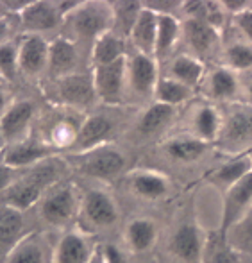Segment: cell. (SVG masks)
I'll return each mask as SVG.
<instances>
[{"label":"cell","instance_id":"cell-1","mask_svg":"<svg viewBox=\"0 0 252 263\" xmlns=\"http://www.w3.org/2000/svg\"><path fill=\"white\" fill-rule=\"evenodd\" d=\"M65 168L66 161H63L57 154L43 159L20 174V177L0 195V201L6 208L16 211L32 208L36 202L42 201L47 190L59 183Z\"/></svg>","mask_w":252,"mask_h":263},{"label":"cell","instance_id":"cell-2","mask_svg":"<svg viewBox=\"0 0 252 263\" xmlns=\"http://www.w3.org/2000/svg\"><path fill=\"white\" fill-rule=\"evenodd\" d=\"M222 117V129L215 145L231 158L252 154V107L243 102L227 104Z\"/></svg>","mask_w":252,"mask_h":263},{"label":"cell","instance_id":"cell-3","mask_svg":"<svg viewBox=\"0 0 252 263\" xmlns=\"http://www.w3.org/2000/svg\"><path fill=\"white\" fill-rule=\"evenodd\" d=\"M65 27L68 29L70 42H91L111 31V4L109 2H81V6L65 18Z\"/></svg>","mask_w":252,"mask_h":263},{"label":"cell","instance_id":"cell-4","mask_svg":"<svg viewBox=\"0 0 252 263\" xmlns=\"http://www.w3.org/2000/svg\"><path fill=\"white\" fill-rule=\"evenodd\" d=\"M118 217L120 215H118L117 202H114L113 195L107 194L106 190L93 188V190H88L81 199V210L77 220L83 226L81 231H84L86 235L113 228L118 222Z\"/></svg>","mask_w":252,"mask_h":263},{"label":"cell","instance_id":"cell-5","mask_svg":"<svg viewBox=\"0 0 252 263\" xmlns=\"http://www.w3.org/2000/svg\"><path fill=\"white\" fill-rule=\"evenodd\" d=\"M81 199L83 195L73 184H55L42 197V218L50 226L65 228L79 217Z\"/></svg>","mask_w":252,"mask_h":263},{"label":"cell","instance_id":"cell-6","mask_svg":"<svg viewBox=\"0 0 252 263\" xmlns=\"http://www.w3.org/2000/svg\"><path fill=\"white\" fill-rule=\"evenodd\" d=\"M72 161L84 176L104 181L114 179L125 168V156L120 149H117L111 143H106V145H101L83 154H73Z\"/></svg>","mask_w":252,"mask_h":263},{"label":"cell","instance_id":"cell-7","mask_svg":"<svg viewBox=\"0 0 252 263\" xmlns=\"http://www.w3.org/2000/svg\"><path fill=\"white\" fill-rule=\"evenodd\" d=\"M95 95L106 106H120L127 88V55L111 65L95 66L91 72Z\"/></svg>","mask_w":252,"mask_h":263},{"label":"cell","instance_id":"cell-8","mask_svg":"<svg viewBox=\"0 0 252 263\" xmlns=\"http://www.w3.org/2000/svg\"><path fill=\"white\" fill-rule=\"evenodd\" d=\"M52 97H55L57 104L73 111L88 109L97 101L91 76L79 72L52 81Z\"/></svg>","mask_w":252,"mask_h":263},{"label":"cell","instance_id":"cell-9","mask_svg":"<svg viewBox=\"0 0 252 263\" xmlns=\"http://www.w3.org/2000/svg\"><path fill=\"white\" fill-rule=\"evenodd\" d=\"M242 76L232 72L224 65L211 66L206 70V76L199 91L204 95L207 102H224V104H235L242 99Z\"/></svg>","mask_w":252,"mask_h":263},{"label":"cell","instance_id":"cell-10","mask_svg":"<svg viewBox=\"0 0 252 263\" xmlns=\"http://www.w3.org/2000/svg\"><path fill=\"white\" fill-rule=\"evenodd\" d=\"M252 210V170L242 179L225 188L220 211V233H227Z\"/></svg>","mask_w":252,"mask_h":263},{"label":"cell","instance_id":"cell-11","mask_svg":"<svg viewBox=\"0 0 252 263\" xmlns=\"http://www.w3.org/2000/svg\"><path fill=\"white\" fill-rule=\"evenodd\" d=\"M159 77V63L156 58L140 52L127 55V88L136 97H154Z\"/></svg>","mask_w":252,"mask_h":263},{"label":"cell","instance_id":"cell-12","mask_svg":"<svg viewBox=\"0 0 252 263\" xmlns=\"http://www.w3.org/2000/svg\"><path fill=\"white\" fill-rule=\"evenodd\" d=\"M0 154H2L0 161L4 165L20 170V168H31L36 163L55 156V149L49 145L45 140L27 136V138L20 140V142L7 143Z\"/></svg>","mask_w":252,"mask_h":263},{"label":"cell","instance_id":"cell-13","mask_svg":"<svg viewBox=\"0 0 252 263\" xmlns=\"http://www.w3.org/2000/svg\"><path fill=\"white\" fill-rule=\"evenodd\" d=\"M220 36V32L201 20H191V18L181 20V40L188 47L186 54L193 55L204 63L218 50Z\"/></svg>","mask_w":252,"mask_h":263},{"label":"cell","instance_id":"cell-14","mask_svg":"<svg viewBox=\"0 0 252 263\" xmlns=\"http://www.w3.org/2000/svg\"><path fill=\"white\" fill-rule=\"evenodd\" d=\"M114 131V120L104 113H91L84 117L81 124L79 135H77L75 143L72 145L70 153L83 154L91 149H97L101 145H106L109 136Z\"/></svg>","mask_w":252,"mask_h":263},{"label":"cell","instance_id":"cell-15","mask_svg":"<svg viewBox=\"0 0 252 263\" xmlns=\"http://www.w3.org/2000/svg\"><path fill=\"white\" fill-rule=\"evenodd\" d=\"M206 235L195 222H184L173 231L170 251L181 263H201Z\"/></svg>","mask_w":252,"mask_h":263},{"label":"cell","instance_id":"cell-16","mask_svg":"<svg viewBox=\"0 0 252 263\" xmlns=\"http://www.w3.org/2000/svg\"><path fill=\"white\" fill-rule=\"evenodd\" d=\"M50 42L40 34H25L18 43V65L20 72L29 77H36L49 70Z\"/></svg>","mask_w":252,"mask_h":263},{"label":"cell","instance_id":"cell-17","mask_svg":"<svg viewBox=\"0 0 252 263\" xmlns=\"http://www.w3.org/2000/svg\"><path fill=\"white\" fill-rule=\"evenodd\" d=\"M36 106L32 101H16L0 117V136L7 143L25 140L29 136V125L34 117Z\"/></svg>","mask_w":252,"mask_h":263},{"label":"cell","instance_id":"cell-18","mask_svg":"<svg viewBox=\"0 0 252 263\" xmlns=\"http://www.w3.org/2000/svg\"><path fill=\"white\" fill-rule=\"evenodd\" d=\"M222 118H224L222 117V111L213 102H199L191 109L190 118H188V125H190V133L188 135L195 136V138L204 143L215 145L222 129Z\"/></svg>","mask_w":252,"mask_h":263},{"label":"cell","instance_id":"cell-19","mask_svg":"<svg viewBox=\"0 0 252 263\" xmlns=\"http://www.w3.org/2000/svg\"><path fill=\"white\" fill-rule=\"evenodd\" d=\"M20 24L27 34H40L43 36L45 32L55 29L59 24H63V18L59 14L55 2H47V0H36L29 2L27 7L22 11Z\"/></svg>","mask_w":252,"mask_h":263},{"label":"cell","instance_id":"cell-20","mask_svg":"<svg viewBox=\"0 0 252 263\" xmlns=\"http://www.w3.org/2000/svg\"><path fill=\"white\" fill-rule=\"evenodd\" d=\"M99 246H93L91 236L81 229L68 231L61 236L52 253V263H88L97 251Z\"/></svg>","mask_w":252,"mask_h":263},{"label":"cell","instance_id":"cell-21","mask_svg":"<svg viewBox=\"0 0 252 263\" xmlns=\"http://www.w3.org/2000/svg\"><path fill=\"white\" fill-rule=\"evenodd\" d=\"M6 263H52L49 242L40 233L22 236L13 243Z\"/></svg>","mask_w":252,"mask_h":263},{"label":"cell","instance_id":"cell-22","mask_svg":"<svg viewBox=\"0 0 252 263\" xmlns=\"http://www.w3.org/2000/svg\"><path fill=\"white\" fill-rule=\"evenodd\" d=\"M77 63H79V50L77 43L70 42L65 36L52 40L50 42V54H49V72L54 79L66 77L77 73Z\"/></svg>","mask_w":252,"mask_h":263},{"label":"cell","instance_id":"cell-23","mask_svg":"<svg viewBox=\"0 0 252 263\" xmlns=\"http://www.w3.org/2000/svg\"><path fill=\"white\" fill-rule=\"evenodd\" d=\"M206 70L207 68L204 61L186 52H181L170 58L166 77H172V79L179 81V83L186 84V86L193 88L195 91H199L204 76H206Z\"/></svg>","mask_w":252,"mask_h":263},{"label":"cell","instance_id":"cell-24","mask_svg":"<svg viewBox=\"0 0 252 263\" xmlns=\"http://www.w3.org/2000/svg\"><path fill=\"white\" fill-rule=\"evenodd\" d=\"M176 117H177L176 107L161 104V102H152L142 113V117H140L136 131H138V135L145 136V138L163 135L173 124Z\"/></svg>","mask_w":252,"mask_h":263},{"label":"cell","instance_id":"cell-25","mask_svg":"<svg viewBox=\"0 0 252 263\" xmlns=\"http://www.w3.org/2000/svg\"><path fill=\"white\" fill-rule=\"evenodd\" d=\"M129 186L132 194L142 199H161L170 192V181L158 170H134L129 174Z\"/></svg>","mask_w":252,"mask_h":263},{"label":"cell","instance_id":"cell-26","mask_svg":"<svg viewBox=\"0 0 252 263\" xmlns=\"http://www.w3.org/2000/svg\"><path fill=\"white\" fill-rule=\"evenodd\" d=\"M156 34H158V14L143 6L142 14H140L136 25L132 27L131 36H129V42L134 47V52L154 58Z\"/></svg>","mask_w":252,"mask_h":263},{"label":"cell","instance_id":"cell-27","mask_svg":"<svg viewBox=\"0 0 252 263\" xmlns=\"http://www.w3.org/2000/svg\"><path fill=\"white\" fill-rule=\"evenodd\" d=\"M127 55V42L120 36H117L113 31L104 32L102 36H99L93 43H91V65L95 66H104L111 65V63L124 59Z\"/></svg>","mask_w":252,"mask_h":263},{"label":"cell","instance_id":"cell-28","mask_svg":"<svg viewBox=\"0 0 252 263\" xmlns=\"http://www.w3.org/2000/svg\"><path fill=\"white\" fill-rule=\"evenodd\" d=\"M181 42V22L172 14H158V34H156L154 58L159 61L172 58Z\"/></svg>","mask_w":252,"mask_h":263},{"label":"cell","instance_id":"cell-29","mask_svg":"<svg viewBox=\"0 0 252 263\" xmlns=\"http://www.w3.org/2000/svg\"><path fill=\"white\" fill-rule=\"evenodd\" d=\"M209 149H211L209 143H204L191 135L168 138L163 143V151L166 153V156L176 159V161H179V163L199 161L201 158L206 156V153Z\"/></svg>","mask_w":252,"mask_h":263},{"label":"cell","instance_id":"cell-30","mask_svg":"<svg viewBox=\"0 0 252 263\" xmlns=\"http://www.w3.org/2000/svg\"><path fill=\"white\" fill-rule=\"evenodd\" d=\"M158 240V226L147 217L132 218L125 228V242L132 253H147Z\"/></svg>","mask_w":252,"mask_h":263},{"label":"cell","instance_id":"cell-31","mask_svg":"<svg viewBox=\"0 0 252 263\" xmlns=\"http://www.w3.org/2000/svg\"><path fill=\"white\" fill-rule=\"evenodd\" d=\"M111 4V31L117 36L129 42V36L132 32V27L138 22L140 14L143 11V2H109Z\"/></svg>","mask_w":252,"mask_h":263},{"label":"cell","instance_id":"cell-32","mask_svg":"<svg viewBox=\"0 0 252 263\" xmlns=\"http://www.w3.org/2000/svg\"><path fill=\"white\" fill-rule=\"evenodd\" d=\"M197 91L193 88L186 86V84L179 83V81L172 79V77L161 76L159 77V83L156 86V102H161V104L172 106L177 109V106H184L186 102H190L195 97Z\"/></svg>","mask_w":252,"mask_h":263},{"label":"cell","instance_id":"cell-33","mask_svg":"<svg viewBox=\"0 0 252 263\" xmlns=\"http://www.w3.org/2000/svg\"><path fill=\"white\" fill-rule=\"evenodd\" d=\"M201 263H242V256L229 243L224 233L217 231L206 236Z\"/></svg>","mask_w":252,"mask_h":263},{"label":"cell","instance_id":"cell-34","mask_svg":"<svg viewBox=\"0 0 252 263\" xmlns=\"http://www.w3.org/2000/svg\"><path fill=\"white\" fill-rule=\"evenodd\" d=\"M222 65L236 73H245L252 70V45L242 42L235 36L231 42L222 45Z\"/></svg>","mask_w":252,"mask_h":263},{"label":"cell","instance_id":"cell-35","mask_svg":"<svg viewBox=\"0 0 252 263\" xmlns=\"http://www.w3.org/2000/svg\"><path fill=\"white\" fill-rule=\"evenodd\" d=\"M252 170V158L250 156H238V158H229L224 165H220L213 172V181L217 184L229 188L232 183L242 179Z\"/></svg>","mask_w":252,"mask_h":263},{"label":"cell","instance_id":"cell-36","mask_svg":"<svg viewBox=\"0 0 252 263\" xmlns=\"http://www.w3.org/2000/svg\"><path fill=\"white\" fill-rule=\"evenodd\" d=\"M225 238L238 253L252 251V210L225 233Z\"/></svg>","mask_w":252,"mask_h":263},{"label":"cell","instance_id":"cell-37","mask_svg":"<svg viewBox=\"0 0 252 263\" xmlns=\"http://www.w3.org/2000/svg\"><path fill=\"white\" fill-rule=\"evenodd\" d=\"M18 72H20V65H18V43L9 42L0 47V77L7 81H13Z\"/></svg>","mask_w":252,"mask_h":263},{"label":"cell","instance_id":"cell-38","mask_svg":"<svg viewBox=\"0 0 252 263\" xmlns=\"http://www.w3.org/2000/svg\"><path fill=\"white\" fill-rule=\"evenodd\" d=\"M22 226H24L22 211L6 208L0 213V240H4V242L14 240L20 235Z\"/></svg>","mask_w":252,"mask_h":263},{"label":"cell","instance_id":"cell-39","mask_svg":"<svg viewBox=\"0 0 252 263\" xmlns=\"http://www.w3.org/2000/svg\"><path fill=\"white\" fill-rule=\"evenodd\" d=\"M229 25L235 31L236 38L252 45V6L242 13L229 18Z\"/></svg>","mask_w":252,"mask_h":263},{"label":"cell","instance_id":"cell-40","mask_svg":"<svg viewBox=\"0 0 252 263\" xmlns=\"http://www.w3.org/2000/svg\"><path fill=\"white\" fill-rule=\"evenodd\" d=\"M101 253H102L104 263H129L127 256L124 254V251H122L118 246H114V243L101 246Z\"/></svg>","mask_w":252,"mask_h":263},{"label":"cell","instance_id":"cell-41","mask_svg":"<svg viewBox=\"0 0 252 263\" xmlns=\"http://www.w3.org/2000/svg\"><path fill=\"white\" fill-rule=\"evenodd\" d=\"M18 177H20V172H18L16 168H11V166L4 165V163L0 161V195H2Z\"/></svg>","mask_w":252,"mask_h":263},{"label":"cell","instance_id":"cell-42","mask_svg":"<svg viewBox=\"0 0 252 263\" xmlns=\"http://www.w3.org/2000/svg\"><path fill=\"white\" fill-rule=\"evenodd\" d=\"M11 36H13V25H11L9 14H6V16L0 18V47L13 42Z\"/></svg>","mask_w":252,"mask_h":263},{"label":"cell","instance_id":"cell-43","mask_svg":"<svg viewBox=\"0 0 252 263\" xmlns=\"http://www.w3.org/2000/svg\"><path fill=\"white\" fill-rule=\"evenodd\" d=\"M240 102H243V104L252 107V77L247 81V83L242 84V101Z\"/></svg>","mask_w":252,"mask_h":263},{"label":"cell","instance_id":"cell-44","mask_svg":"<svg viewBox=\"0 0 252 263\" xmlns=\"http://www.w3.org/2000/svg\"><path fill=\"white\" fill-rule=\"evenodd\" d=\"M9 107V102H7V93L2 86H0V117L6 113V109Z\"/></svg>","mask_w":252,"mask_h":263},{"label":"cell","instance_id":"cell-45","mask_svg":"<svg viewBox=\"0 0 252 263\" xmlns=\"http://www.w3.org/2000/svg\"><path fill=\"white\" fill-rule=\"evenodd\" d=\"M88 263H104V260H102V253H101V246L97 247V251H95L93 256H91V260L88 261Z\"/></svg>","mask_w":252,"mask_h":263},{"label":"cell","instance_id":"cell-46","mask_svg":"<svg viewBox=\"0 0 252 263\" xmlns=\"http://www.w3.org/2000/svg\"><path fill=\"white\" fill-rule=\"evenodd\" d=\"M240 256H242V263H252V251L240 253Z\"/></svg>","mask_w":252,"mask_h":263},{"label":"cell","instance_id":"cell-47","mask_svg":"<svg viewBox=\"0 0 252 263\" xmlns=\"http://www.w3.org/2000/svg\"><path fill=\"white\" fill-rule=\"evenodd\" d=\"M2 16H6V13H4V9H2V6H0V18Z\"/></svg>","mask_w":252,"mask_h":263},{"label":"cell","instance_id":"cell-48","mask_svg":"<svg viewBox=\"0 0 252 263\" xmlns=\"http://www.w3.org/2000/svg\"><path fill=\"white\" fill-rule=\"evenodd\" d=\"M249 156H250V158H252V154H249Z\"/></svg>","mask_w":252,"mask_h":263},{"label":"cell","instance_id":"cell-49","mask_svg":"<svg viewBox=\"0 0 252 263\" xmlns=\"http://www.w3.org/2000/svg\"><path fill=\"white\" fill-rule=\"evenodd\" d=\"M0 79H2V77H0Z\"/></svg>","mask_w":252,"mask_h":263}]
</instances>
